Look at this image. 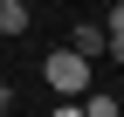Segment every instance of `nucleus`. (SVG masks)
Wrapping results in <instances>:
<instances>
[{
  "instance_id": "nucleus-5",
  "label": "nucleus",
  "mask_w": 124,
  "mask_h": 117,
  "mask_svg": "<svg viewBox=\"0 0 124 117\" xmlns=\"http://www.w3.org/2000/svg\"><path fill=\"white\" fill-rule=\"evenodd\" d=\"M48 117H83V103H69V96H62V103H55Z\"/></svg>"
},
{
  "instance_id": "nucleus-7",
  "label": "nucleus",
  "mask_w": 124,
  "mask_h": 117,
  "mask_svg": "<svg viewBox=\"0 0 124 117\" xmlns=\"http://www.w3.org/2000/svg\"><path fill=\"white\" fill-rule=\"evenodd\" d=\"M0 83H7V69H0Z\"/></svg>"
},
{
  "instance_id": "nucleus-3",
  "label": "nucleus",
  "mask_w": 124,
  "mask_h": 117,
  "mask_svg": "<svg viewBox=\"0 0 124 117\" xmlns=\"http://www.w3.org/2000/svg\"><path fill=\"white\" fill-rule=\"evenodd\" d=\"M69 48L83 55V62H90V55H103V28H97V21H83V28L69 35Z\"/></svg>"
},
{
  "instance_id": "nucleus-4",
  "label": "nucleus",
  "mask_w": 124,
  "mask_h": 117,
  "mask_svg": "<svg viewBox=\"0 0 124 117\" xmlns=\"http://www.w3.org/2000/svg\"><path fill=\"white\" fill-rule=\"evenodd\" d=\"M76 103H83V117H124V110H117V96H103V90H83Z\"/></svg>"
},
{
  "instance_id": "nucleus-2",
  "label": "nucleus",
  "mask_w": 124,
  "mask_h": 117,
  "mask_svg": "<svg viewBox=\"0 0 124 117\" xmlns=\"http://www.w3.org/2000/svg\"><path fill=\"white\" fill-rule=\"evenodd\" d=\"M7 35H28V0H0V41Z\"/></svg>"
},
{
  "instance_id": "nucleus-1",
  "label": "nucleus",
  "mask_w": 124,
  "mask_h": 117,
  "mask_svg": "<svg viewBox=\"0 0 124 117\" xmlns=\"http://www.w3.org/2000/svg\"><path fill=\"white\" fill-rule=\"evenodd\" d=\"M41 83H48L55 96H69V103H76V96L90 90V62H83L76 48H55V55H41Z\"/></svg>"
},
{
  "instance_id": "nucleus-6",
  "label": "nucleus",
  "mask_w": 124,
  "mask_h": 117,
  "mask_svg": "<svg viewBox=\"0 0 124 117\" xmlns=\"http://www.w3.org/2000/svg\"><path fill=\"white\" fill-rule=\"evenodd\" d=\"M0 117H14V90H7V83H0Z\"/></svg>"
}]
</instances>
